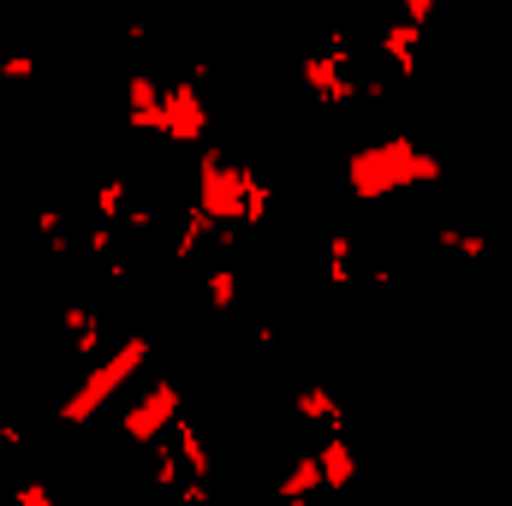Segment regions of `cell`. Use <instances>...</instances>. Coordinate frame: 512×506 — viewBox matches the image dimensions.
Instances as JSON below:
<instances>
[{"mask_svg": "<svg viewBox=\"0 0 512 506\" xmlns=\"http://www.w3.org/2000/svg\"><path fill=\"white\" fill-rule=\"evenodd\" d=\"M447 179V161L435 149H423L417 137L405 131H387L376 143H358L352 161H346V185L358 203H382L393 191H411V185H435Z\"/></svg>", "mask_w": 512, "mask_h": 506, "instance_id": "obj_1", "label": "cell"}, {"mask_svg": "<svg viewBox=\"0 0 512 506\" xmlns=\"http://www.w3.org/2000/svg\"><path fill=\"white\" fill-rule=\"evenodd\" d=\"M60 328H66V352H72L78 364L102 358V316H96L90 304H66V310H60Z\"/></svg>", "mask_w": 512, "mask_h": 506, "instance_id": "obj_6", "label": "cell"}, {"mask_svg": "<svg viewBox=\"0 0 512 506\" xmlns=\"http://www.w3.org/2000/svg\"><path fill=\"white\" fill-rule=\"evenodd\" d=\"M36 72H42L36 54H0V78H6V84H24V78H36Z\"/></svg>", "mask_w": 512, "mask_h": 506, "instance_id": "obj_16", "label": "cell"}, {"mask_svg": "<svg viewBox=\"0 0 512 506\" xmlns=\"http://www.w3.org/2000/svg\"><path fill=\"white\" fill-rule=\"evenodd\" d=\"M143 358H149V340H143V334H126L114 358H90V370L72 381V387H66V399H60V423H72V429H78V423H90L96 411H108V399H114V393L143 370Z\"/></svg>", "mask_w": 512, "mask_h": 506, "instance_id": "obj_2", "label": "cell"}, {"mask_svg": "<svg viewBox=\"0 0 512 506\" xmlns=\"http://www.w3.org/2000/svg\"><path fill=\"white\" fill-rule=\"evenodd\" d=\"M435 6H441V0H399V12H405L411 24H423V30L435 24Z\"/></svg>", "mask_w": 512, "mask_h": 506, "instance_id": "obj_18", "label": "cell"}, {"mask_svg": "<svg viewBox=\"0 0 512 506\" xmlns=\"http://www.w3.org/2000/svg\"><path fill=\"white\" fill-rule=\"evenodd\" d=\"M292 411L304 417V423H316V429H346V405L322 387V381H298V393H292Z\"/></svg>", "mask_w": 512, "mask_h": 506, "instance_id": "obj_9", "label": "cell"}, {"mask_svg": "<svg viewBox=\"0 0 512 506\" xmlns=\"http://www.w3.org/2000/svg\"><path fill=\"white\" fill-rule=\"evenodd\" d=\"M352 280H358V239H352L346 227H334V233H328V286L346 292Z\"/></svg>", "mask_w": 512, "mask_h": 506, "instance_id": "obj_11", "label": "cell"}, {"mask_svg": "<svg viewBox=\"0 0 512 506\" xmlns=\"http://www.w3.org/2000/svg\"><path fill=\"white\" fill-rule=\"evenodd\" d=\"M161 137H167V143H179V149L209 143V102H203L197 72H191V78H167V84H161Z\"/></svg>", "mask_w": 512, "mask_h": 506, "instance_id": "obj_3", "label": "cell"}, {"mask_svg": "<svg viewBox=\"0 0 512 506\" xmlns=\"http://www.w3.org/2000/svg\"><path fill=\"white\" fill-rule=\"evenodd\" d=\"M322 489L328 495H340V489H352V477H358V453H352V435L346 429H328V441H322Z\"/></svg>", "mask_w": 512, "mask_h": 506, "instance_id": "obj_7", "label": "cell"}, {"mask_svg": "<svg viewBox=\"0 0 512 506\" xmlns=\"http://www.w3.org/2000/svg\"><path fill=\"white\" fill-rule=\"evenodd\" d=\"M274 495L292 506V501H304V495H322V459L316 453H298L292 465H286V477L274 483Z\"/></svg>", "mask_w": 512, "mask_h": 506, "instance_id": "obj_10", "label": "cell"}, {"mask_svg": "<svg viewBox=\"0 0 512 506\" xmlns=\"http://www.w3.org/2000/svg\"><path fill=\"white\" fill-rule=\"evenodd\" d=\"M126 209H131V185L120 179V173H108L102 185H96V221H126Z\"/></svg>", "mask_w": 512, "mask_h": 506, "instance_id": "obj_15", "label": "cell"}, {"mask_svg": "<svg viewBox=\"0 0 512 506\" xmlns=\"http://www.w3.org/2000/svg\"><path fill=\"white\" fill-rule=\"evenodd\" d=\"M423 36H429V30H423V24H411L405 12H399V18H387L382 30H376V54H382L387 66L399 72V84H405V78H417V54H423Z\"/></svg>", "mask_w": 512, "mask_h": 506, "instance_id": "obj_5", "label": "cell"}, {"mask_svg": "<svg viewBox=\"0 0 512 506\" xmlns=\"http://www.w3.org/2000/svg\"><path fill=\"white\" fill-rule=\"evenodd\" d=\"M12 501L18 506H60V495L48 483H12Z\"/></svg>", "mask_w": 512, "mask_h": 506, "instance_id": "obj_17", "label": "cell"}, {"mask_svg": "<svg viewBox=\"0 0 512 506\" xmlns=\"http://www.w3.org/2000/svg\"><path fill=\"white\" fill-rule=\"evenodd\" d=\"M185 411V393H179V381H155L131 411H120V441L131 447H149L155 435H167L173 429V417Z\"/></svg>", "mask_w": 512, "mask_h": 506, "instance_id": "obj_4", "label": "cell"}, {"mask_svg": "<svg viewBox=\"0 0 512 506\" xmlns=\"http://www.w3.org/2000/svg\"><path fill=\"white\" fill-rule=\"evenodd\" d=\"M36 239H42V251L54 256V262H66V256H72V221H66V209H60V203L36 209Z\"/></svg>", "mask_w": 512, "mask_h": 506, "instance_id": "obj_12", "label": "cell"}, {"mask_svg": "<svg viewBox=\"0 0 512 506\" xmlns=\"http://www.w3.org/2000/svg\"><path fill=\"white\" fill-rule=\"evenodd\" d=\"M203 298H209V310H215V316H233V310H239V268H233V262H209Z\"/></svg>", "mask_w": 512, "mask_h": 506, "instance_id": "obj_13", "label": "cell"}, {"mask_svg": "<svg viewBox=\"0 0 512 506\" xmlns=\"http://www.w3.org/2000/svg\"><path fill=\"white\" fill-rule=\"evenodd\" d=\"M126 126L161 131V78L155 72H131L126 78Z\"/></svg>", "mask_w": 512, "mask_h": 506, "instance_id": "obj_8", "label": "cell"}, {"mask_svg": "<svg viewBox=\"0 0 512 506\" xmlns=\"http://www.w3.org/2000/svg\"><path fill=\"white\" fill-rule=\"evenodd\" d=\"M435 245H441V251H453V256H465V262H483V256L495 251V245H489V233H471V227H453V221H441V227H435Z\"/></svg>", "mask_w": 512, "mask_h": 506, "instance_id": "obj_14", "label": "cell"}]
</instances>
